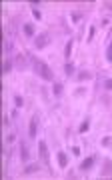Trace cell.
<instances>
[{"mask_svg":"<svg viewBox=\"0 0 112 180\" xmlns=\"http://www.w3.org/2000/svg\"><path fill=\"white\" fill-rule=\"evenodd\" d=\"M22 104H24V98L20 96V94H16V96H14V106H16V108H20Z\"/></svg>","mask_w":112,"mask_h":180,"instance_id":"cell-16","label":"cell"},{"mask_svg":"<svg viewBox=\"0 0 112 180\" xmlns=\"http://www.w3.org/2000/svg\"><path fill=\"white\" fill-rule=\"evenodd\" d=\"M56 158H58V166H60V168H66V166H68L66 152H58V154H56Z\"/></svg>","mask_w":112,"mask_h":180,"instance_id":"cell-8","label":"cell"},{"mask_svg":"<svg viewBox=\"0 0 112 180\" xmlns=\"http://www.w3.org/2000/svg\"><path fill=\"white\" fill-rule=\"evenodd\" d=\"M94 34H96V26H90V30H88V42H92Z\"/></svg>","mask_w":112,"mask_h":180,"instance_id":"cell-18","label":"cell"},{"mask_svg":"<svg viewBox=\"0 0 112 180\" xmlns=\"http://www.w3.org/2000/svg\"><path fill=\"white\" fill-rule=\"evenodd\" d=\"M88 128H90V120L86 118L84 122H82V124H80V126H78V132H88Z\"/></svg>","mask_w":112,"mask_h":180,"instance_id":"cell-14","label":"cell"},{"mask_svg":"<svg viewBox=\"0 0 112 180\" xmlns=\"http://www.w3.org/2000/svg\"><path fill=\"white\" fill-rule=\"evenodd\" d=\"M72 44H74V40H68V42H66V48H64V58H70V54H72Z\"/></svg>","mask_w":112,"mask_h":180,"instance_id":"cell-10","label":"cell"},{"mask_svg":"<svg viewBox=\"0 0 112 180\" xmlns=\"http://www.w3.org/2000/svg\"><path fill=\"white\" fill-rule=\"evenodd\" d=\"M52 94H54L56 98L62 96V84H60V82H54V86H52Z\"/></svg>","mask_w":112,"mask_h":180,"instance_id":"cell-9","label":"cell"},{"mask_svg":"<svg viewBox=\"0 0 112 180\" xmlns=\"http://www.w3.org/2000/svg\"><path fill=\"white\" fill-rule=\"evenodd\" d=\"M38 170V164H28L26 168H24V174H32V172H36Z\"/></svg>","mask_w":112,"mask_h":180,"instance_id":"cell-15","label":"cell"},{"mask_svg":"<svg viewBox=\"0 0 112 180\" xmlns=\"http://www.w3.org/2000/svg\"><path fill=\"white\" fill-rule=\"evenodd\" d=\"M106 60H108V62H112V42L108 44V48H106Z\"/></svg>","mask_w":112,"mask_h":180,"instance_id":"cell-17","label":"cell"},{"mask_svg":"<svg viewBox=\"0 0 112 180\" xmlns=\"http://www.w3.org/2000/svg\"><path fill=\"white\" fill-rule=\"evenodd\" d=\"M80 18H82V16H80L78 12H74V14H72V20H74V22H80Z\"/></svg>","mask_w":112,"mask_h":180,"instance_id":"cell-24","label":"cell"},{"mask_svg":"<svg viewBox=\"0 0 112 180\" xmlns=\"http://www.w3.org/2000/svg\"><path fill=\"white\" fill-rule=\"evenodd\" d=\"M94 160H96L94 156H88V158H84V160H82V164H80V170H84V172H86V170H90V168L94 166Z\"/></svg>","mask_w":112,"mask_h":180,"instance_id":"cell-7","label":"cell"},{"mask_svg":"<svg viewBox=\"0 0 112 180\" xmlns=\"http://www.w3.org/2000/svg\"><path fill=\"white\" fill-rule=\"evenodd\" d=\"M32 16H34V18H36V20H40V18H42L40 10H36V8H32Z\"/></svg>","mask_w":112,"mask_h":180,"instance_id":"cell-23","label":"cell"},{"mask_svg":"<svg viewBox=\"0 0 112 180\" xmlns=\"http://www.w3.org/2000/svg\"><path fill=\"white\" fill-rule=\"evenodd\" d=\"M32 66H34L36 74L40 76L42 80H46V82H54V72H52V68H50L48 64L40 62V60H36V58H32Z\"/></svg>","mask_w":112,"mask_h":180,"instance_id":"cell-1","label":"cell"},{"mask_svg":"<svg viewBox=\"0 0 112 180\" xmlns=\"http://www.w3.org/2000/svg\"><path fill=\"white\" fill-rule=\"evenodd\" d=\"M16 68H18V70H24V68H26L24 56H16Z\"/></svg>","mask_w":112,"mask_h":180,"instance_id":"cell-12","label":"cell"},{"mask_svg":"<svg viewBox=\"0 0 112 180\" xmlns=\"http://www.w3.org/2000/svg\"><path fill=\"white\" fill-rule=\"evenodd\" d=\"M90 78V72H80L78 74V80H88Z\"/></svg>","mask_w":112,"mask_h":180,"instance_id":"cell-22","label":"cell"},{"mask_svg":"<svg viewBox=\"0 0 112 180\" xmlns=\"http://www.w3.org/2000/svg\"><path fill=\"white\" fill-rule=\"evenodd\" d=\"M20 160L22 162L30 160V150H28V144L24 142V140H20Z\"/></svg>","mask_w":112,"mask_h":180,"instance_id":"cell-3","label":"cell"},{"mask_svg":"<svg viewBox=\"0 0 112 180\" xmlns=\"http://www.w3.org/2000/svg\"><path fill=\"white\" fill-rule=\"evenodd\" d=\"M22 32H24V36H26V38H36V30H34V24L32 22H26V24H24V26H22Z\"/></svg>","mask_w":112,"mask_h":180,"instance_id":"cell-5","label":"cell"},{"mask_svg":"<svg viewBox=\"0 0 112 180\" xmlns=\"http://www.w3.org/2000/svg\"><path fill=\"white\" fill-rule=\"evenodd\" d=\"M36 132H38V122H36V118H32L28 124V136L30 138H36Z\"/></svg>","mask_w":112,"mask_h":180,"instance_id":"cell-6","label":"cell"},{"mask_svg":"<svg viewBox=\"0 0 112 180\" xmlns=\"http://www.w3.org/2000/svg\"><path fill=\"white\" fill-rule=\"evenodd\" d=\"M64 72H66V76H72V74H74V64H72L70 60H68L66 66H64Z\"/></svg>","mask_w":112,"mask_h":180,"instance_id":"cell-11","label":"cell"},{"mask_svg":"<svg viewBox=\"0 0 112 180\" xmlns=\"http://www.w3.org/2000/svg\"><path fill=\"white\" fill-rule=\"evenodd\" d=\"M38 154H40V160L42 162H48V148H46V142L40 140L38 142Z\"/></svg>","mask_w":112,"mask_h":180,"instance_id":"cell-4","label":"cell"},{"mask_svg":"<svg viewBox=\"0 0 112 180\" xmlns=\"http://www.w3.org/2000/svg\"><path fill=\"white\" fill-rule=\"evenodd\" d=\"M6 140H8V142L12 144V142H14V140H16V134H8V138H6Z\"/></svg>","mask_w":112,"mask_h":180,"instance_id":"cell-25","label":"cell"},{"mask_svg":"<svg viewBox=\"0 0 112 180\" xmlns=\"http://www.w3.org/2000/svg\"><path fill=\"white\" fill-rule=\"evenodd\" d=\"M48 44H50V36H48V34H36V38H34V48H36V50H44Z\"/></svg>","mask_w":112,"mask_h":180,"instance_id":"cell-2","label":"cell"},{"mask_svg":"<svg viewBox=\"0 0 112 180\" xmlns=\"http://www.w3.org/2000/svg\"><path fill=\"white\" fill-rule=\"evenodd\" d=\"M104 88L108 90V92H112V78H108V80H104Z\"/></svg>","mask_w":112,"mask_h":180,"instance_id":"cell-21","label":"cell"},{"mask_svg":"<svg viewBox=\"0 0 112 180\" xmlns=\"http://www.w3.org/2000/svg\"><path fill=\"white\" fill-rule=\"evenodd\" d=\"M72 152H74V156H80V148H78V146L72 148Z\"/></svg>","mask_w":112,"mask_h":180,"instance_id":"cell-26","label":"cell"},{"mask_svg":"<svg viewBox=\"0 0 112 180\" xmlns=\"http://www.w3.org/2000/svg\"><path fill=\"white\" fill-rule=\"evenodd\" d=\"M102 146H106V148H112V140L106 136V138H102Z\"/></svg>","mask_w":112,"mask_h":180,"instance_id":"cell-20","label":"cell"},{"mask_svg":"<svg viewBox=\"0 0 112 180\" xmlns=\"http://www.w3.org/2000/svg\"><path fill=\"white\" fill-rule=\"evenodd\" d=\"M10 70H12V60L6 58L4 60V74H10Z\"/></svg>","mask_w":112,"mask_h":180,"instance_id":"cell-13","label":"cell"},{"mask_svg":"<svg viewBox=\"0 0 112 180\" xmlns=\"http://www.w3.org/2000/svg\"><path fill=\"white\" fill-rule=\"evenodd\" d=\"M12 48H14L12 40H6V44H4V50H6V52H12Z\"/></svg>","mask_w":112,"mask_h":180,"instance_id":"cell-19","label":"cell"}]
</instances>
